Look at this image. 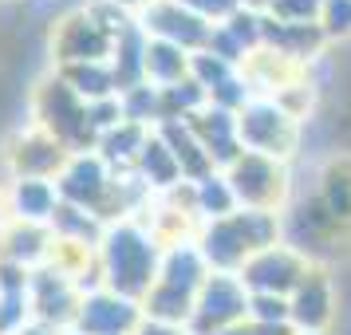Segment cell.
<instances>
[{"label":"cell","instance_id":"1","mask_svg":"<svg viewBox=\"0 0 351 335\" xmlns=\"http://www.w3.org/2000/svg\"><path fill=\"white\" fill-rule=\"evenodd\" d=\"M95 264H99V284L103 288L143 303L146 292L154 288V276H158L162 240L138 217L114 221V225H107V233L99 240Z\"/></svg>","mask_w":351,"mask_h":335},{"label":"cell","instance_id":"2","mask_svg":"<svg viewBox=\"0 0 351 335\" xmlns=\"http://www.w3.org/2000/svg\"><path fill=\"white\" fill-rule=\"evenodd\" d=\"M209 264L197 240H178V245H166L162 249V264L158 276H154V288L146 292L143 300V319H154V323H170V327H186L193 316V300L206 284Z\"/></svg>","mask_w":351,"mask_h":335},{"label":"cell","instance_id":"3","mask_svg":"<svg viewBox=\"0 0 351 335\" xmlns=\"http://www.w3.org/2000/svg\"><path fill=\"white\" fill-rule=\"evenodd\" d=\"M280 245V213L237 209L221 221H206L197 229V249L213 272H241L256 253Z\"/></svg>","mask_w":351,"mask_h":335},{"label":"cell","instance_id":"4","mask_svg":"<svg viewBox=\"0 0 351 335\" xmlns=\"http://www.w3.org/2000/svg\"><path fill=\"white\" fill-rule=\"evenodd\" d=\"M32 127H40L44 134H51L60 146H67L71 154H87L95 150L99 134L91 127V114H87V103H83L71 87H67L56 71L48 79L36 83L32 91Z\"/></svg>","mask_w":351,"mask_h":335},{"label":"cell","instance_id":"5","mask_svg":"<svg viewBox=\"0 0 351 335\" xmlns=\"http://www.w3.org/2000/svg\"><path fill=\"white\" fill-rule=\"evenodd\" d=\"M237 138L241 150H249V154L288 162L300 142V119L288 107H280L272 95H253L237 111Z\"/></svg>","mask_w":351,"mask_h":335},{"label":"cell","instance_id":"6","mask_svg":"<svg viewBox=\"0 0 351 335\" xmlns=\"http://www.w3.org/2000/svg\"><path fill=\"white\" fill-rule=\"evenodd\" d=\"M221 174L229 177V190H233L241 209H256V213H280L285 209V201H288V166L285 162L241 150V158L229 162Z\"/></svg>","mask_w":351,"mask_h":335},{"label":"cell","instance_id":"7","mask_svg":"<svg viewBox=\"0 0 351 335\" xmlns=\"http://www.w3.org/2000/svg\"><path fill=\"white\" fill-rule=\"evenodd\" d=\"M111 48H114V28L95 12V4L60 16L56 28H51V55H56V67L107 64V60H111Z\"/></svg>","mask_w":351,"mask_h":335},{"label":"cell","instance_id":"8","mask_svg":"<svg viewBox=\"0 0 351 335\" xmlns=\"http://www.w3.org/2000/svg\"><path fill=\"white\" fill-rule=\"evenodd\" d=\"M249 288L241 284L237 272H209L197 300H193V316L186 323L190 335H221L249 319Z\"/></svg>","mask_w":351,"mask_h":335},{"label":"cell","instance_id":"9","mask_svg":"<svg viewBox=\"0 0 351 335\" xmlns=\"http://www.w3.org/2000/svg\"><path fill=\"white\" fill-rule=\"evenodd\" d=\"M308 269H312V256H304L296 245L280 240V245H272L265 253H256L237 276L241 284L249 288V296H285L288 300Z\"/></svg>","mask_w":351,"mask_h":335},{"label":"cell","instance_id":"10","mask_svg":"<svg viewBox=\"0 0 351 335\" xmlns=\"http://www.w3.org/2000/svg\"><path fill=\"white\" fill-rule=\"evenodd\" d=\"M138 20V28L146 32V40H162V44H174V48L190 51H206L209 44V32H213V24L190 12L186 4H178V0H150L143 12H134Z\"/></svg>","mask_w":351,"mask_h":335},{"label":"cell","instance_id":"11","mask_svg":"<svg viewBox=\"0 0 351 335\" xmlns=\"http://www.w3.org/2000/svg\"><path fill=\"white\" fill-rule=\"evenodd\" d=\"M83 288L60 272L56 264H44V269L32 272L28 280V303H32V319L44 323V327H56V332H71L75 323V312H80Z\"/></svg>","mask_w":351,"mask_h":335},{"label":"cell","instance_id":"12","mask_svg":"<svg viewBox=\"0 0 351 335\" xmlns=\"http://www.w3.org/2000/svg\"><path fill=\"white\" fill-rule=\"evenodd\" d=\"M143 323V303L119 296L111 288H91L83 292L80 312L71 332L75 335H134Z\"/></svg>","mask_w":351,"mask_h":335},{"label":"cell","instance_id":"13","mask_svg":"<svg viewBox=\"0 0 351 335\" xmlns=\"http://www.w3.org/2000/svg\"><path fill=\"white\" fill-rule=\"evenodd\" d=\"M71 150L60 146L51 134H44L40 127H28L24 134L12 138L8 146V170L12 177H40V182H56L64 174Z\"/></svg>","mask_w":351,"mask_h":335},{"label":"cell","instance_id":"14","mask_svg":"<svg viewBox=\"0 0 351 335\" xmlns=\"http://www.w3.org/2000/svg\"><path fill=\"white\" fill-rule=\"evenodd\" d=\"M288 319L296 332H328L335 319V284L332 276L312 264L304 272V280L296 284V292L288 296Z\"/></svg>","mask_w":351,"mask_h":335},{"label":"cell","instance_id":"15","mask_svg":"<svg viewBox=\"0 0 351 335\" xmlns=\"http://www.w3.org/2000/svg\"><path fill=\"white\" fill-rule=\"evenodd\" d=\"M193 130V138L202 142V150L209 154V162L217 166V170H225L229 162L241 158V138H237V114L233 111H221V107H202L197 114H190L186 119Z\"/></svg>","mask_w":351,"mask_h":335},{"label":"cell","instance_id":"16","mask_svg":"<svg viewBox=\"0 0 351 335\" xmlns=\"http://www.w3.org/2000/svg\"><path fill=\"white\" fill-rule=\"evenodd\" d=\"M51 260V229L48 225H24L4 217L0 225V264H16V269H44Z\"/></svg>","mask_w":351,"mask_h":335},{"label":"cell","instance_id":"17","mask_svg":"<svg viewBox=\"0 0 351 335\" xmlns=\"http://www.w3.org/2000/svg\"><path fill=\"white\" fill-rule=\"evenodd\" d=\"M4 209L12 221L24 225H51L56 209H60V190L56 182H40V177H12L8 193H4Z\"/></svg>","mask_w":351,"mask_h":335},{"label":"cell","instance_id":"18","mask_svg":"<svg viewBox=\"0 0 351 335\" xmlns=\"http://www.w3.org/2000/svg\"><path fill=\"white\" fill-rule=\"evenodd\" d=\"M316 206L339 233H351V158H332L319 170Z\"/></svg>","mask_w":351,"mask_h":335},{"label":"cell","instance_id":"19","mask_svg":"<svg viewBox=\"0 0 351 335\" xmlns=\"http://www.w3.org/2000/svg\"><path fill=\"white\" fill-rule=\"evenodd\" d=\"M324 44H328V36L319 32V24H280V20L265 16V48L292 64L304 67Z\"/></svg>","mask_w":351,"mask_h":335},{"label":"cell","instance_id":"20","mask_svg":"<svg viewBox=\"0 0 351 335\" xmlns=\"http://www.w3.org/2000/svg\"><path fill=\"white\" fill-rule=\"evenodd\" d=\"M190 51L174 48V44H162V40H146L143 51V83L154 87V91H170V87H182L190 79Z\"/></svg>","mask_w":351,"mask_h":335},{"label":"cell","instance_id":"21","mask_svg":"<svg viewBox=\"0 0 351 335\" xmlns=\"http://www.w3.org/2000/svg\"><path fill=\"white\" fill-rule=\"evenodd\" d=\"M158 138L166 142V150L174 154L178 170H182V182H197V177H206V174L217 170V166L209 162V154L202 150V142L193 138V130H190L186 119H178V123H162Z\"/></svg>","mask_w":351,"mask_h":335},{"label":"cell","instance_id":"22","mask_svg":"<svg viewBox=\"0 0 351 335\" xmlns=\"http://www.w3.org/2000/svg\"><path fill=\"white\" fill-rule=\"evenodd\" d=\"M146 138H150V130L138 127V123H130V119H123L119 127L103 130L95 142V154L107 166H111L114 174H130L134 170V162H138V154H143Z\"/></svg>","mask_w":351,"mask_h":335},{"label":"cell","instance_id":"23","mask_svg":"<svg viewBox=\"0 0 351 335\" xmlns=\"http://www.w3.org/2000/svg\"><path fill=\"white\" fill-rule=\"evenodd\" d=\"M56 75H60L83 103L119 99V83H114L111 64H71V67H56Z\"/></svg>","mask_w":351,"mask_h":335},{"label":"cell","instance_id":"24","mask_svg":"<svg viewBox=\"0 0 351 335\" xmlns=\"http://www.w3.org/2000/svg\"><path fill=\"white\" fill-rule=\"evenodd\" d=\"M193 186V213H197V221H221V217H229V213H237V197H233V190H229V177L221 174V170H213V174L197 177V182H190Z\"/></svg>","mask_w":351,"mask_h":335},{"label":"cell","instance_id":"25","mask_svg":"<svg viewBox=\"0 0 351 335\" xmlns=\"http://www.w3.org/2000/svg\"><path fill=\"white\" fill-rule=\"evenodd\" d=\"M316 24L328 40H348L351 36V0H324Z\"/></svg>","mask_w":351,"mask_h":335},{"label":"cell","instance_id":"26","mask_svg":"<svg viewBox=\"0 0 351 335\" xmlns=\"http://www.w3.org/2000/svg\"><path fill=\"white\" fill-rule=\"evenodd\" d=\"M319 4H324V0H272V8L265 16L280 20V24H316Z\"/></svg>","mask_w":351,"mask_h":335},{"label":"cell","instance_id":"27","mask_svg":"<svg viewBox=\"0 0 351 335\" xmlns=\"http://www.w3.org/2000/svg\"><path fill=\"white\" fill-rule=\"evenodd\" d=\"M249 323H265V327L292 323L288 319V300L285 296H253L249 300Z\"/></svg>","mask_w":351,"mask_h":335},{"label":"cell","instance_id":"28","mask_svg":"<svg viewBox=\"0 0 351 335\" xmlns=\"http://www.w3.org/2000/svg\"><path fill=\"white\" fill-rule=\"evenodd\" d=\"M178 4H186L190 12H197L206 24H225L233 12H241V0H178Z\"/></svg>","mask_w":351,"mask_h":335},{"label":"cell","instance_id":"29","mask_svg":"<svg viewBox=\"0 0 351 335\" xmlns=\"http://www.w3.org/2000/svg\"><path fill=\"white\" fill-rule=\"evenodd\" d=\"M134 335H190L186 327H170V323H154V319H143Z\"/></svg>","mask_w":351,"mask_h":335},{"label":"cell","instance_id":"30","mask_svg":"<svg viewBox=\"0 0 351 335\" xmlns=\"http://www.w3.org/2000/svg\"><path fill=\"white\" fill-rule=\"evenodd\" d=\"M241 8H249V12H261V16H265V12L272 8V0H241Z\"/></svg>","mask_w":351,"mask_h":335},{"label":"cell","instance_id":"31","mask_svg":"<svg viewBox=\"0 0 351 335\" xmlns=\"http://www.w3.org/2000/svg\"><path fill=\"white\" fill-rule=\"evenodd\" d=\"M16 335H64V332H56V327H44V323H28L24 332H16Z\"/></svg>","mask_w":351,"mask_h":335},{"label":"cell","instance_id":"32","mask_svg":"<svg viewBox=\"0 0 351 335\" xmlns=\"http://www.w3.org/2000/svg\"><path fill=\"white\" fill-rule=\"evenodd\" d=\"M221 335H261V332H256V323L245 319V323H237V327H229V332H221Z\"/></svg>","mask_w":351,"mask_h":335},{"label":"cell","instance_id":"33","mask_svg":"<svg viewBox=\"0 0 351 335\" xmlns=\"http://www.w3.org/2000/svg\"><path fill=\"white\" fill-rule=\"evenodd\" d=\"M111 4H119V8H127V12H143L150 0H111Z\"/></svg>","mask_w":351,"mask_h":335},{"label":"cell","instance_id":"34","mask_svg":"<svg viewBox=\"0 0 351 335\" xmlns=\"http://www.w3.org/2000/svg\"><path fill=\"white\" fill-rule=\"evenodd\" d=\"M296 335H328V332H296Z\"/></svg>","mask_w":351,"mask_h":335},{"label":"cell","instance_id":"35","mask_svg":"<svg viewBox=\"0 0 351 335\" xmlns=\"http://www.w3.org/2000/svg\"><path fill=\"white\" fill-rule=\"evenodd\" d=\"M64 335H75V332H64Z\"/></svg>","mask_w":351,"mask_h":335}]
</instances>
